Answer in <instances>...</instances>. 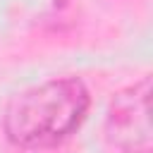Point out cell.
I'll return each instance as SVG.
<instances>
[{
  "label": "cell",
  "mask_w": 153,
  "mask_h": 153,
  "mask_svg": "<svg viewBox=\"0 0 153 153\" xmlns=\"http://www.w3.org/2000/svg\"><path fill=\"white\" fill-rule=\"evenodd\" d=\"M88 91L76 76H55L33 84L5 108L2 127L10 141L24 148H43L65 141L84 122Z\"/></svg>",
  "instance_id": "obj_1"
},
{
  "label": "cell",
  "mask_w": 153,
  "mask_h": 153,
  "mask_svg": "<svg viewBox=\"0 0 153 153\" xmlns=\"http://www.w3.org/2000/svg\"><path fill=\"white\" fill-rule=\"evenodd\" d=\"M148 96H151V79L143 76L141 81L120 91L110 103V110L105 117V134H108V141L122 153L151 151Z\"/></svg>",
  "instance_id": "obj_2"
}]
</instances>
